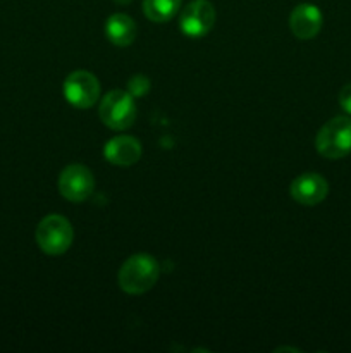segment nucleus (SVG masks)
<instances>
[{"mask_svg": "<svg viewBox=\"0 0 351 353\" xmlns=\"http://www.w3.org/2000/svg\"><path fill=\"white\" fill-rule=\"evenodd\" d=\"M322 12L313 3H299L289 16V28L298 40H312L322 30Z\"/></svg>", "mask_w": 351, "mask_h": 353, "instance_id": "nucleus-9", "label": "nucleus"}, {"mask_svg": "<svg viewBox=\"0 0 351 353\" xmlns=\"http://www.w3.org/2000/svg\"><path fill=\"white\" fill-rule=\"evenodd\" d=\"M160 276L158 262L148 254L131 255L119 269L117 283L127 295H143L150 292Z\"/></svg>", "mask_w": 351, "mask_h": 353, "instance_id": "nucleus-1", "label": "nucleus"}, {"mask_svg": "<svg viewBox=\"0 0 351 353\" xmlns=\"http://www.w3.org/2000/svg\"><path fill=\"white\" fill-rule=\"evenodd\" d=\"M315 147L322 157L337 161L351 154V119L337 116L327 121L317 133Z\"/></svg>", "mask_w": 351, "mask_h": 353, "instance_id": "nucleus-2", "label": "nucleus"}, {"mask_svg": "<svg viewBox=\"0 0 351 353\" xmlns=\"http://www.w3.org/2000/svg\"><path fill=\"white\" fill-rule=\"evenodd\" d=\"M131 0H116V3H123V6H126V3H129Z\"/></svg>", "mask_w": 351, "mask_h": 353, "instance_id": "nucleus-15", "label": "nucleus"}, {"mask_svg": "<svg viewBox=\"0 0 351 353\" xmlns=\"http://www.w3.org/2000/svg\"><path fill=\"white\" fill-rule=\"evenodd\" d=\"M64 99L76 109H89L100 97V83L95 74L88 71H74L65 78Z\"/></svg>", "mask_w": 351, "mask_h": 353, "instance_id": "nucleus-6", "label": "nucleus"}, {"mask_svg": "<svg viewBox=\"0 0 351 353\" xmlns=\"http://www.w3.org/2000/svg\"><path fill=\"white\" fill-rule=\"evenodd\" d=\"M151 88L150 79L145 74H134L131 76V79L127 81V92L134 97V99H140V97H145Z\"/></svg>", "mask_w": 351, "mask_h": 353, "instance_id": "nucleus-13", "label": "nucleus"}, {"mask_svg": "<svg viewBox=\"0 0 351 353\" xmlns=\"http://www.w3.org/2000/svg\"><path fill=\"white\" fill-rule=\"evenodd\" d=\"M103 157L114 165L127 168L140 161L141 157V143L133 137L120 134V137L112 138L103 147Z\"/></svg>", "mask_w": 351, "mask_h": 353, "instance_id": "nucleus-10", "label": "nucleus"}, {"mask_svg": "<svg viewBox=\"0 0 351 353\" xmlns=\"http://www.w3.org/2000/svg\"><path fill=\"white\" fill-rule=\"evenodd\" d=\"M217 19L215 7L209 0H191L179 14V28L189 38H202L210 33Z\"/></svg>", "mask_w": 351, "mask_h": 353, "instance_id": "nucleus-5", "label": "nucleus"}, {"mask_svg": "<svg viewBox=\"0 0 351 353\" xmlns=\"http://www.w3.org/2000/svg\"><path fill=\"white\" fill-rule=\"evenodd\" d=\"M100 119L107 128L116 131H124L131 128L136 119V105L134 97L129 92L112 90L107 93L100 103Z\"/></svg>", "mask_w": 351, "mask_h": 353, "instance_id": "nucleus-4", "label": "nucleus"}, {"mask_svg": "<svg viewBox=\"0 0 351 353\" xmlns=\"http://www.w3.org/2000/svg\"><path fill=\"white\" fill-rule=\"evenodd\" d=\"M36 243L47 255L57 257L71 248L74 240V231L71 223L61 214H50L43 217L36 226Z\"/></svg>", "mask_w": 351, "mask_h": 353, "instance_id": "nucleus-3", "label": "nucleus"}, {"mask_svg": "<svg viewBox=\"0 0 351 353\" xmlns=\"http://www.w3.org/2000/svg\"><path fill=\"white\" fill-rule=\"evenodd\" d=\"M181 9V0H143V12L151 23H167Z\"/></svg>", "mask_w": 351, "mask_h": 353, "instance_id": "nucleus-12", "label": "nucleus"}, {"mask_svg": "<svg viewBox=\"0 0 351 353\" xmlns=\"http://www.w3.org/2000/svg\"><path fill=\"white\" fill-rule=\"evenodd\" d=\"M105 34L116 47H129L136 38V24L127 14H112L105 21Z\"/></svg>", "mask_w": 351, "mask_h": 353, "instance_id": "nucleus-11", "label": "nucleus"}, {"mask_svg": "<svg viewBox=\"0 0 351 353\" xmlns=\"http://www.w3.org/2000/svg\"><path fill=\"white\" fill-rule=\"evenodd\" d=\"M291 196L301 205H319L329 195V183L319 172H303L291 183Z\"/></svg>", "mask_w": 351, "mask_h": 353, "instance_id": "nucleus-8", "label": "nucleus"}, {"mask_svg": "<svg viewBox=\"0 0 351 353\" xmlns=\"http://www.w3.org/2000/svg\"><path fill=\"white\" fill-rule=\"evenodd\" d=\"M339 105L341 109L351 116V83L344 85L339 92Z\"/></svg>", "mask_w": 351, "mask_h": 353, "instance_id": "nucleus-14", "label": "nucleus"}, {"mask_svg": "<svg viewBox=\"0 0 351 353\" xmlns=\"http://www.w3.org/2000/svg\"><path fill=\"white\" fill-rule=\"evenodd\" d=\"M95 190V178L92 171L83 164H71L61 172L58 192L69 202H85Z\"/></svg>", "mask_w": 351, "mask_h": 353, "instance_id": "nucleus-7", "label": "nucleus"}]
</instances>
